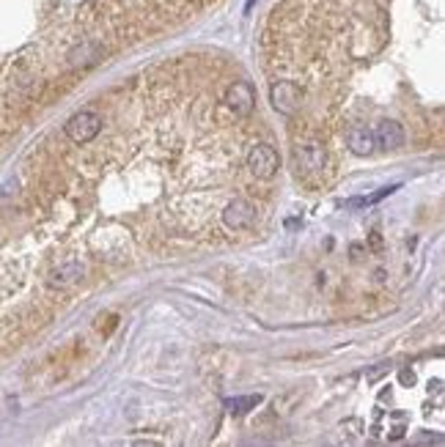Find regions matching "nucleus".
<instances>
[{"instance_id":"2","label":"nucleus","mask_w":445,"mask_h":447,"mask_svg":"<svg viewBox=\"0 0 445 447\" xmlns=\"http://www.w3.org/2000/svg\"><path fill=\"white\" fill-rule=\"evenodd\" d=\"M278 165H280V157L270 143H256V146H250V151H248V170H250L256 178H273L275 170H278Z\"/></svg>"},{"instance_id":"4","label":"nucleus","mask_w":445,"mask_h":447,"mask_svg":"<svg viewBox=\"0 0 445 447\" xmlns=\"http://www.w3.org/2000/svg\"><path fill=\"white\" fill-rule=\"evenodd\" d=\"M222 105L234 112V115H242V118H245V115H250L253 108H256L253 85H250V83H234V85H228Z\"/></svg>"},{"instance_id":"7","label":"nucleus","mask_w":445,"mask_h":447,"mask_svg":"<svg viewBox=\"0 0 445 447\" xmlns=\"http://www.w3.org/2000/svg\"><path fill=\"white\" fill-rule=\"evenodd\" d=\"M404 143V126L398 121H382L374 129V146L382 151H396Z\"/></svg>"},{"instance_id":"9","label":"nucleus","mask_w":445,"mask_h":447,"mask_svg":"<svg viewBox=\"0 0 445 447\" xmlns=\"http://www.w3.org/2000/svg\"><path fill=\"white\" fill-rule=\"evenodd\" d=\"M346 143H349L352 154H357V157H369V154L377 149V146H374V132L366 129V126H355V129L349 132Z\"/></svg>"},{"instance_id":"1","label":"nucleus","mask_w":445,"mask_h":447,"mask_svg":"<svg viewBox=\"0 0 445 447\" xmlns=\"http://www.w3.org/2000/svg\"><path fill=\"white\" fill-rule=\"evenodd\" d=\"M63 129H66L69 140H74V143H88V140H94V137L102 132V115L94 110H80L66 121Z\"/></svg>"},{"instance_id":"10","label":"nucleus","mask_w":445,"mask_h":447,"mask_svg":"<svg viewBox=\"0 0 445 447\" xmlns=\"http://www.w3.org/2000/svg\"><path fill=\"white\" fill-rule=\"evenodd\" d=\"M97 56H99V47H97V44H83V47H77V50L69 56V63H72V66L91 63V60H97Z\"/></svg>"},{"instance_id":"5","label":"nucleus","mask_w":445,"mask_h":447,"mask_svg":"<svg viewBox=\"0 0 445 447\" xmlns=\"http://www.w3.org/2000/svg\"><path fill=\"white\" fill-rule=\"evenodd\" d=\"M270 99H273V108L283 115H294L300 110V102H302V91L300 85L294 83H275L273 91H270Z\"/></svg>"},{"instance_id":"8","label":"nucleus","mask_w":445,"mask_h":447,"mask_svg":"<svg viewBox=\"0 0 445 447\" xmlns=\"http://www.w3.org/2000/svg\"><path fill=\"white\" fill-rule=\"evenodd\" d=\"M83 275H86V267L80 261H66V264H60L50 272L47 282H50V288H69V285L80 282Z\"/></svg>"},{"instance_id":"11","label":"nucleus","mask_w":445,"mask_h":447,"mask_svg":"<svg viewBox=\"0 0 445 447\" xmlns=\"http://www.w3.org/2000/svg\"><path fill=\"white\" fill-rule=\"evenodd\" d=\"M259 400H261L259 395H248V398H231V400H225V406H228L231 412H236V414H242V412H248V409H253V406H256Z\"/></svg>"},{"instance_id":"3","label":"nucleus","mask_w":445,"mask_h":447,"mask_svg":"<svg viewBox=\"0 0 445 447\" xmlns=\"http://www.w3.org/2000/svg\"><path fill=\"white\" fill-rule=\"evenodd\" d=\"M222 223L228 230H245L256 223V206L245 198H234L225 209H222Z\"/></svg>"},{"instance_id":"6","label":"nucleus","mask_w":445,"mask_h":447,"mask_svg":"<svg viewBox=\"0 0 445 447\" xmlns=\"http://www.w3.org/2000/svg\"><path fill=\"white\" fill-rule=\"evenodd\" d=\"M325 162H327V151L322 149V143L311 140L297 149V168L302 173H319V170H325Z\"/></svg>"}]
</instances>
